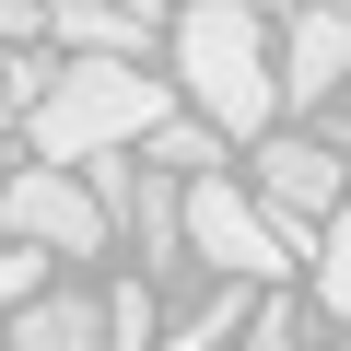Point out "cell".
Segmentation results:
<instances>
[{
	"instance_id": "3957f363",
	"label": "cell",
	"mask_w": 351,
	"mask_h": 351,
	"mask_svg": "<svg viewBox=\"0 0 351 351\" xmlns=\"http://www.w3.org/2000/svg\"><path fill=\"white\" fill-rule=\"evenodd\" d=\"M0 223H12V246H47V258H106L117 246V211L94 199L82 164H12L0 176Z\"/></svg>"
},
{
	"instance_id": "7a4b0ae2",
	"label": "cell",
	"mask_w": 351,
	"mask_h": 351,
	"mask_svg": "<svg viewBox=\"0 0 351 351\" xmlns=\"http://www.w3.org/2000/svg\"><path fill=\"white\" fill-rule=\"evenodd\" d=\"M176 82H188V106L223 141H258L281 117V59H269L246 0H188V12H176Z\"/></svg>"
},
{
	"instance_id": "6da1fadb",
	"label": "cell",
	"mask_w": 351,
	"mask_h": 351,
	"mask_svg": "<svg viewBox=\"0 0 351 351\" xmlns=\"http://www.w3.org/2000/svg\"><path fill=\"white\" fill-rule=\"evenodd\" d=\"M164 117L176 106H164L152 71H129V59H59L36 82V106H24V141H36V164H106V152H141Z\"/></svg>"
},
{
	"instance_id": "30bf717a",
	"label": "cell",
	"mask_w": 351,
	"mask_h": 351,
	"mask_svg": "<svg viewBox=\"0 0 351 351\" xmlns=\"http://www.w3.org/2000/svg\"><path fill=\"white\" fill-rule=\"evenodd\" d=\"M141 152H152V176H223V129L211 117H164Z\"/></svg>"
},
{
	"instance_id": "e0dca14e",
	"label": "cell",
	"mask_w": 351,
	"mask_h": 351,
	"mask_svg": "<svg viewBox=\"0 0 351 351\" xmlns=\"http://www.w3.org/2000/svg\"><path fill=\"white\" fill-rule=\"evenodd\" d=\"M117 12H141V24H152V12H164V0H117Z\"/></svg>"
},
{
	"instance_id": "d6986e66",
	"label": "cell",
	"mask_w": 351,
	"mask_h": 351,
	"mask_svg": "<svg viewBox=\"0 0 351 351\" xmlns=\"http://www.w3.org/2000/svg\"><path fill=\"white\" fill-rule=\"evenodd\" d=\"M328 12H351V0H328Z\"/></svg>"
},
{
	"instance_id": "9a60e30c",
	"label": "cell",
	"mask_w": 351,
	"mask_h": 351,
	"mask_svg": "<svg viewBox=\"0 0 351 351\" xmlns=\"http://www.w3.org/2000/svg\"><path fill=\"white\" fill-rule=\"evenodd\" d=\"M36 82H47V71H24L12 47H0V117H24V106H36Z\"/></svg>"
},
{
	"instance_id": "5bb4252c",
	"label": "cell",
	"mask_w": 351,
	"mask_h": 351,
	"mask_svg": "<svg viewBox=\"0 0 351 351\" xmlns=\"http://www.w3.org/2000/svg\"><path fill=\"white\" fill-rule=\"evenodd\" d=\"M234 351H293V304H258V316H246V339H234Z\"/></svg>"
},
{
	"instance_id": "ffe728a7",
	"label": "cell",
	"mask_w": 351,
	"mask_h": 351,
	"mask_svg": "<svg viewBox=\"0 0 351 351\" xmlns=\"http://www.w3.org/2000/svg\"><path fill=\"white\" fill-rule=\"evenodd\" d=\"M0 351H12V339H0Z\"/></svg>"
},
{
	"instance_id": "ac0fdd59",
	"label": "cell",
	"mask_w": 351,
	"mask_h": 351,
	"mask_svg": "<svg viewBox=\"0 0 351 351\" xmlns=\"http://www.w3.org/2000/svg\"><path fill=\"white\" fill-rule=\"evenodd\" d=\"M246 12H281V0H246Z\"/></svg>"
},
{
	"instance_id": "52a82bcc",
	"label": "cell",
	"mask_w": 351,
	"mask_h": 351,
	"mask_svg": "<svg viewBox=\"0 0 351 351\" xmlns=\"http://www.w3.org/2000/svg\"><path fill=\"white\" fill-rule=\"evenodd\" d=\"M117 234L141 246V269H176V258H188V176H152V164H141V188H129Z\"/></svg>"
},
{
	"instance_id": "4fadbf2b",
	"label": "cell",
	"mask_w": 351,
	"mask_h": 351,
	"mask_svg": "<svg viewBox=\"0 0 351 351\" xmlns=\"http://www.w3.org/2000/svg\"><path fill=\"white\" fill-rule=\"evenodd\" d=\"M47 269H59L47 246H12V258H0V328H12V316H24L36 293H47Z\"/></svg>"
},
{
	"instance_id": "277c9868",
	"label": "cell",
	"mask_w": 351,
	"mask_h": 351,
	"mask_svg": "<svg viewBox=\"0 0 351 351\" xmlns=\"http://www.w3.org/2000/svg\"><path fill=\"white\" fill-rule=\"evenodd\" d=\"M304 234H281L269 199H246L234 176H188V258H211L223 281H281Z\"/></svg>"
},
{
	"instance_id": "7c38bea8",
	"label": "cell",
	"mask_w": 351,
	"mask_h": 351,
	"mask_svg": "<svg viewBox=\"0 0 351 351\" xmlns=\"http://www.w3.org/2000/svg\"><path fill=\"white\" fill-rule=\"evenodd\" d=\"M106 351H152V281H117L106 293Z\"/></svg>"
},
{
	"instance_id": "5b68a950",
	"label": "cell",
	"mask_w": 351,
	"mask_h": 351,
	"mask_svg": "<svg viewBox=\"0 0 351 351\" xmlns=\"http://www.w3.org/2000/svg\"><path fill=\"white\" fill-rule=\"evenodd\" d=\"M258 199L281 211V234H304V223L351 211V164H328L316 141H269V152H258ZM304 258H316V246H304Z\"/></svg>"
},
{
	"instance_id": "2e32d148",
	"label": "cell",
	"mask_w": 351,
	"mask_h": 351,
	"mask_svg": "<svg viewBox=\"0 0 351 351\" xmlns=\"http://www.w3.org/2000/svg\"><path fill=\"white\" fill-rule=\"evenodd\" d=\"M24 36H47V0H0V47H24Z\"/></svg>"
},
{
	"instance_id": "8fae6325",
	"label": "cell",
	"mask_w": 351,
	"mask_h": 351,
	"mask_svg": "<svg viewBox=\"0 0 351 351\" xmlns=\"http://www.w3.org/2000/svg\"><path fill=\"white\" fill-rule=\"evenodd\" d=\"M316 304L351 328V211H328V223H316Z\"/></svg>"
},
{
	"instance_id": "8992f818",
	"label": "cell",
	"mask_w": 351,
	"mask_h": 351,
	"mask_svg": "<svg viewBox=\"0 0 351 351\" xmlns=\"http://www.w3.org/2000/svg\"><path fill=\"white\" fill-rule=\"evenodd\" d=\"M351 94V12H293V36H281V106H339Z\"/></svg>"
},
{
	"instance_id": "ba28073f",
	"label": "cell",
	"mask_w": 351,
	"mask_h": 351,
	"mask_svg": "<svg viewBox=\"0 0 351 351\" xmlns=\"http://www.w3.org/2000/svg\"><path fill=\"white\" fill-rule=\"evenodd\" d=\"M0 339H12V351H106V293H59V281H47Z\"/></svg>"
},
{
	"instance_id": "9c48e42d",
	"label": "cell",
	"mask_w": 351,
	"mask_h": 351,
	"mask_svg": "<svg viewBox=\"0 0 351 351\" xmlns=\"http://www.w3.org/2000/svg\"><path fill=\"white\" fill-rule=\"evenodd\" d=\"M47 36L71 47V59H141V12H117V0H47Z\"/></svg>"
}]
</instances>
